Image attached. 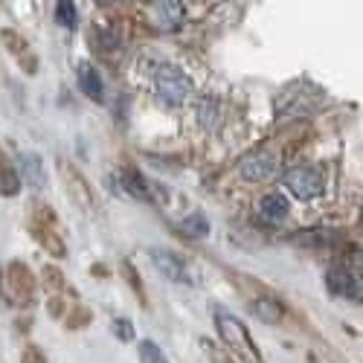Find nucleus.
<instances>
[{
    "label": "nucleus",
    "instance_id": "nucleus-24",
    "mask_svg": "<svg viewBox=\"0 0 363 363\" xmlns=\"http://www.w3.org/2000/svg\"><path fill=\"white\" fill-rule=\"evenodd\" d=\"M90 320H94V314H90L84 306H73V308L65 314V325H67L70 331H79V328L90 325Z\"/></svg>",
    "mask_w": 363,
    "mask_h": 363
},
{
    "label": "nucleus",
    "instance_id": "nucleus-7",
    "mask_svg": "<svg viewBox=\"0 0 363 363\" xmlns=\"http://www.w3.org/2000/svg\"><path fill=\"white\" fill-rule=\"evenodd\" d=\"M58 174H62L65 192L70 195V201L84 209V213H99V198L94 192V186L87 184V177L70 163V160H58Z\"/></svg>",
    "mask_w": 363,
    "mask_h": 363
},
{
    "label": "nucleus",
    "instance_id": "nucleus-17",
    "mask_svg": "<svg viewBox=\"0 0 363 363\" xmlns=\"http://www.w3.org/2000/svg\"><path fill=\"white\" fill-rule=\"evenodd\" d=\"M41 285L47 288L50 296H65V294H70V285H67L65 274H62L58 267H52V264H44V267H41Z\"/></svg>",
    "mask_w": 363,
    "mask_h": 363
},
{
    "label": "nucleus",
    "instance_id": "nucleus-5",
    "mask_svg": "<svg viewBox=\"0 0 363 363\" xmlns=\"http://www.w3.org/2000/svg\"><path fill=\"white\" fill-rule=\"evenodd\" d=\"M192 87L195 84H192L189 73H184L174 65H160L155 70V90L166 105H184L186 96L192 94Z\"/></svg>",
    "mask_w": 363,
    "mask_h": 363
},
{
    "label": "nucleus",
    "instance_id": "nucleus-12",
    "mask_svg": "<svg viewBox=\"0 0 363 363\" xmlns=\"http://www.w3.org/2000/svg\"><path fill=\"white\" fill-rule=\"evenodd\" d=\"M294 245L299 247H311V250H325V247H340L346 245V233L343 230H331V227H314V230H306V233H296Z\"/></svg>",
    "mask_w": 363,
    "mask_h": 363
},
{
    "label": "nucleus",
    "instance_id": "nucleus-26",
    "mask_svg": "<svg viewBox=\"0 0 363 363\" xmlns=\"http://www.w3.org/2000/svg\"><path fill=\"white\" fill-rule=\"evenodd\" d=\"M21 363H50V360H47V354L35 343H26L23 352H21Z\"/></svg>",
    "mask_w": 363,
    "mask_h": 363
},
{
    "label": "nucleus",
    "instance_id": "nucleus-25",
    "mask_svg": "<svg viewBox=\"0 0 363 363\" xmlns=\"http://www.w3.org/2000/svg\"><path fill=\"white\" fill-rule=\"evenodd\" d=\"M111 331H113V337L123 340V343H131V340H134V323H128L125 317L113 320V323H111Z\"/></svg>",
    "mask_w": 363,
    "mask_h": 363
},
{
    "label": "nucleus",
    "instance_id": "nucleus-28",
    "mask_svg": "<svg viewBox=\"0 0 363 363\" xmlns=\"http://www.w3.org/2000/svg\"><path fill=\"white\" fill-rule=\"evenodd\" d=\"M201 346L206 349V354H209V360H213V363H233V357H230L227 349H218L216 343H209V340H203Z\"/></svg>",
    "mask_w": 363,
    "mask_h": 363
},
{
    "label": "nucleus",
    "instance_id": "nucleus-27",
    "mask_svg": "<svg viewBox=\"0 0 363 363\" xmlns=\"http://www.w3.org/2000/svg\"><path fill=\"white\" fill-rule=\"evenodd\" d=\"M47 311H50V317H55V320H65V314H67V299H65V296H50V299H47Z\"/></svg>",
    "mask_w": 363,
    "mask_h": 363
},
{
    "label": "nucleus",
    "instance_id": "nucleus-30",
    "mask_svg": "<svg viewBox=\"0 0 363 363\" xmlns=\"http://www.w3.org/2000/svg\"><path fill=\"white\" fill-rule=\"evenodd\" d=\"M94 274H96V277H99V279H105V274H108V270H105V267H102V264H94Z\"/></svg>",
    "mask_w": 363,
    "mask_h": 363
},
{
    "label": "nucleus",
    "instance_id": "nucleus-16",
    "mask_svg": "<svg viewBox=\"0 0 363 363\" xmlns=\"http://www.w3.org/2000/svg\"><path fill=\"white\" fill-rule=\"evenodd\" d=\"M18 177H21V184L26 180L29 186H41L44 184V169H41V157L38 155H21L18 157Z\"/></svg>",
    "mask_w": 363,
    "mask_h": 363
},
{
    "label": "nucleus",
    "instance_id": "nucleus-10",
    "mask_svg": "<svg viewBox=\"0 0 363 363\" xmlns=\"http://www.w3.org/2000/svg\"><path fill=\"white\" fill-rule=\"evenodd\" d=\"M119 180H123V189L134 198V201H143V203H155L157 198H163V189H155V184L137 169V166H125L123 174H119Z\"/></svg>",
    "mask_w": 363,
    "mask_h": 363
},
{
    "label": "nucleus",
    "instance_id": "nucleus-21",
    "mask_svg": "<svg viewBox=\"0 0 363 363\" xmlns=\"http://www.w3.org/2000/svg\"><path fill=\"white\" fill-rule=\"evenodd\" d=\"M180 230H184L186 235H192V238H203V235H209V221L203 218V213H192V216H186L184 221H180Z\"/></svg>",
    "mask_w": 363,
    "mask_h": 363
},
{
    "label": "nucleus",
    "instance_id": "nucleus-23",
    "mask_svg": "<svg viewBox=\"0 0 363 363\" xmlns=\"http://www.w3.org/2000/svg\"><path fill=\"white\" fill-rule=\"evenodd\" d=\"M55 21H58V26L76 29V26H79V9H76V4H70V0H62V4H55Z\"/></svg>",
    "mask_w": 363,
    "mask_h": 363
},
{
    "label": "nucleus",
    "instance_id": "nucleus-18",
    "mask_svg": "<svg viewBox=\"0 0 363 363\" xmlns=\"http://www.w3.org/2000/svg\"><path fill=\"white\" fill-rule=\"evenodd\" d=\"M151 12H155V18H160L157 23L163 29H174L180 21H184V4H169V0H163V4H155L151 6Z\"/></svg>",
    "mask_w": 363,
    "mask_h": 363
},
{
    "label": "nucleus",
    "instance_id": "nucleus-14",
    "mask_svg": "<svg viewBox=\"0 0 363 363\" xmlns=\"http://www.w3.org/2000/svg\"><path fill=\"white\" fill-rule=\"evenodd\" d=\"M259 213H262V218L270 221V224H282V221L291 216V203H288V198L279 195V192H267V195H262V201H259Z\"/></svg>",
    "mask_w": 363,
    "mask_h": 363
},
{
    "label": "nucleus",
    "instance_id": "nucleus-6",
    "mask_svg": "<svg viewBox=\"0 0 363 363\" xmlns=\"http://www.w3.org/2000/svg\"><path fill=\"white\" fill-rule=\"evenodd\" d=\"M282 184L296 201H317L325 192V174L317 166H294L285 172Z\"/></svg>",
    "mask_w": 363,
    "mask_h": 363
},
{
    "label": "nucleus",
    "instance_id": "nucleus-8",
    "mask_svg": "<svg viewBox=\"0 0 363 363\" xmlns=\"http://www.w3.org/2000/svg\"><path fill=\"white\" fill-rule=\"evenodd\" d=\"M325 288H328L331 296L349 299V302H354V306L360 302V279H357V274L352 267H346L340 262L325 270Z\"/></svg>",
    "mask_w": 363,
    "mask_h": 363
},
{
    "label": "nucleus",
    "instance_id": "nucleus-29",
    "mask_svg": "<svg viewBox=\"0 0 363 363\" xmlns=\"http://www.w3.org/2000/svg\"><path fill=\"white\" fill-rule=\"evenodd\" d=\"M18 62H21V67H23L26 76H35V73H38V58H35V52H26L23 58H18Z\"/></svg>",
    "mask_w": 363,
    "mask_h": 363
},
{
    "label": "nucleus",
    "instance_id": "nucleus-3",
    "mask_svg": "<svg viewBox=\"0 0 363 363\" xmlns=\"http://www.w3.org/2000/svg\"><path fill=\"white\" fill-rule=\"evenodd\" d=\"M29 235H33L38 245L52 256V259H65L67 256V245L58 230V216L47 203H33V216H29Z\"/></svg>",
    "mask_w": 363,
    "mask_h": 363
},
{
    "label": "nucleus",
    "instance_id": "nucleus-1",
    "mask_svg": "<svg viewBox=\"0 0 363 363\" xmlns=\"http://www.w3.org/2000/svg\"><path fill=\"white\" fill-rule=\"evenodd\" d=\"M216 328H218V335H221L227 352L238 354L245 363H264V357H262V352H259L253 335H250L247 325L241 323L238 317H233V314L224 311V308H216Z\"/></svg>",
    "mask_w": 363,
    "mask_h": 363
},
{
    "label": "nucleus",
    "instance_id": "nucleus-19",
    "mask_svg": "<svg viewBox=\"0 0 363 363\" xmlns=\"http://www.w3.org/2000/svg\"><path fill=\"white\" fill-rule=\"evenodd\" d=\"M18 192H21L18 169L4 157V160H0V195H4V198H15Z\"/></svg>",
    "mask_w": 363,
    "mask_h": 363
},
{
    "label": "nucleus",
    "instance_id": "nucleus-15",
    "mask_svg": "<svg viewBox=\"0 0 363 363\" xmlns=\"http://www.w3.org/2000/svg\"><path fill=\"white\" fill-rule=\"evenodd\" d=\"M119 274H123L125 285L131 288V294H134V299L140 302V306H143V308H151V306H148V291H145L143 277H140V270L134 267L131 259H123V262H119Z\"/></svg>",
    "mask_w": 363,
    "mask_h": 363
},
{
    "label": "nucleus",
    "instance_id": "nucleus-4",
    "mask_svg": "<svg viewBox=\"0 0 363 363\" xmlns=\"http://www.w3.org/2000/svg\"><path fill=\"white\" fill-rule=\"evenodd\" d=\"M235 282H238V288L241 291H247V306H250V311L262 320V323H270V325H282L288 317H291V308L285 306V299H279L274 291H267L264 285H259V282H247V279H238L235 277Z\"/></svg>",
    "mask_w": 363,
    "mask_h": 363
},
{
    "label": "nucleus",
    "instance_id": "nucleus-22",
    "mask_svg": "<svg viewBox=\"0 0 363 363\" xmlns=\"http://www.w3.org/2000/svg\"><path fill=\"white\" fill-rule=\"evenodd\" d=\"M137 354H140V363H169L166 352H163L155 340H140Z\"/></svg>",
    "mask_w": 363,
    "mask_h": 363
},
{
    "label": "nucleus",
    "instance_id": "nucleus-20",
    "mask_svg": "<svg viewBox=\"0 0 363 363\" xmlns=\"http://www.w3.org/2000/svg\"><path fill=\"white\" fill-rule=\"evenodd\" d=\"M0 44H4L15 58H23L26 52H33L26 44V38L18 33V29H0Z\"/></svg>",
    "mask_w": 363,
    "mask_h": 363
},
{
    "label": "nucleus",
    "instance_id": "nucleus-11",
    "mask_svg": "<svg viewBox=\"0 0 363 363\" xmlns=\"http://www.w3.org/2000/svg\"><path fill=\"white\" fill-rule=\"evenodd\" d=\"M148 256H151V264H155L169 282H184V285H192L195 282L192 279V270L186 267V262L180 259L177 253H172V250H151Z\"/></svg>",
    "mask_w": 363,
    "mask_h": 363
},
{
    "label": "nucleus",
    "instance_id": "nucleus-13",
    "mask_svg": "<svg viewBox=\"0 0 363 363\" xmlns=\"http://www.w3.org/2000/svg\"><path fill=\"white\" fill-rule=\"evenodd\" d=\"M76 82H79V90L96 105H105V82L99 76V70L90 65V62H82L79 70H76Z\"/></svg>",
    "mask_w": 363,
    "mask_h": 363
},
{
    "label": "nucleus",
    "instance_id": "nucleus-9",
    "mask_svg": "<svg viewBox=\"0 0 363 363\" xmlns=\"http://www.w3.org/2000/svg\"><path fill=\"white\" fill-rule=\"evenodd\" d=\"M277 172H279V160L274 155H267V151H253V155H247L238 163V174L245 180H250V184L277 177Z\"/></svg>",
    "mask_w": 363,
    "mask_h": 363
},
{
    "label": "nucleus",
    "instance_id": "nucleus-2",
    "mask_svg": "<svg viewBox=\"0 0 363 363\" xmlns=\"http://www.w3.org/2000/svg\"><path fill=\"white\" fill-rule=\"evenodd\" d=\"M35 291H38V277L29 270L23 262H9L0 267V296L18 308L35 306Z\"/></svg>",
    "mask_w": 363,
    "mask_h": 363
}]
</instances>
